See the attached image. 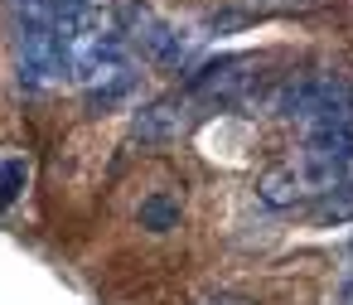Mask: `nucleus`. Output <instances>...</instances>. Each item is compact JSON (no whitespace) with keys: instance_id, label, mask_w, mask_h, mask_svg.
Masks as SVG:
<instances>
[{"instance_id":"obj_1","label":"nucleus","mask_w":353,"mask_h":305,"mask_svg":"<svg viewBox=\"0 0 353 305\" xmlns=\"http://www.w3.org/2000/svg\"><path fill=\"white\" fill-rule=\"evenodd\" d=\"M271 107L310 136V131H324V126L353 121V83L339 78V73L295 78V83H285V88L271 97Z\"/></svg>"},{"instance_id":"obj_2","label":"nucleus","mask_w":353,"mask_h":305,"mask_svg":"<svg viewBox=\"0 0 353 305\" xmlns=\"http://www.w3.org/2000/svg\"><path fill=\"white\" fill-rule=\"evenodd\" d=\"M63 54H68V73H73L88 92L131 73V63H126V39H121L117 30H107L102 20H92L78 39H68Z\"/></svg>"},{"instance_id":"obj_3","label":"nucleus","mask_w":353,"mask_h":305,"mask_svg":"<svg viewBox=\"0 0 353 305\" xmlns=\"http://www.w3.org/2000/svg\"><path fill=\"white\" fill-rule=\"evenodd\" d=\"M15 68H20V83L25 88H49L68 73V59H63V44L49 25V15L39 20H20V35H15Z\"/></svg>"},{"instance_id":"obj_4","label":"nucleus","mask_w":353,"mask_h":305,"mask_svg":"<svg viewBox=\"0 0 353 305\" xmlns=\"http://www.w3.org/2000/svg\"><path fill=\"white\" fill-rule=\"evenodd\" d=\"M256 83H261L256 59H247V54H223V59H213V63H203V68L194 73L189 92L203 97V102H247V97L256 92Z\"/></svg>"},{"instance_id":"obj_5","label":"nucleus","mask_w":353,"mask_h":305,"mask_svg":"<svg viewBox=\"0 0 353 305\" xmlns=\"http://www.w3.org/2000/svg\"><path fill=\"white\" fill-rule=\"evenodd\" d=\"M136 35H141V49H145L160 68H179V63H189V54H194V35L179 30V25H170V20H160V15H141V20H136Z\"/></svg>"},{"instance_id":"obj_6","label":"nucleus","mask_w":353,"mask_h":305,"mask_svg":"<svg viewBox=\"0 0 353 305\" xmlns=\"http://www.w3.org/2000/svg\"><path fill=\"white\" fill-rule=\"evenodd\" d=\"M179 97H155V102H145L141 112H136V121H131V136L141 141V146H170L174 136H179Z\"/></svg>"},{"instance_id":"obj_7","label":"nucleus","mask_w":353,"mask_h":305,"mask_svg":"<svg viewBox=\"0 0 353 305\" xmlns=\"http://www.w3.org/2000/svg\"><path fill=\"white\" fill-rule=\"evenodd\" d=\"M141 228H150V233H170V228H179V199H170V194H150V199H141Z\"/></svg>"},{"instance_id":"obj_8","label":"nucleus","mask_w":353,"mask_h":305,"mask_svg":"<svg viewBox=\"0 0 353 305\" xmlns=\"http://www.w3.org/2000/svg\"><path fill=\"white\" fill-rule=\"evenodd\" d=\"M30 184V160L25 155H6L0 160V208H10Z\"/></svg>"},{"instance_id":"obj_9","label":"nucleus","mask_w":353,"mask_h":305,"mask_svg":"<svg viewBox=\"0 0 353 305\" xmlns=\"http://www.w3.org/2000/svg\"><path fill=\"white\" fill-rule=\"evenodd\" d=\"M6 6H10L20 20H39V15H49V0H6Z\"/></svg>"},{"instance_id":"obj_10","label":"nucleus","mask_w":353,"mask_h":305,"mask_svg":"<svg viewBox=\"0 0 353 305\" xmlns=\"http://www.w3.org/2000/svg\"><path fill=\"white\" fill-rule=\"evenodd\" d=\"M194 305H252L247 295H232V291H218V295H203V300H194Z\"/></svg>"},{"instance_id":"obj_11","label":"nucleus","mask_w":353,"mask_h":305,"mask_svg":"<svg viewBox=\"0 0 353 305\" xmlns=\"http://www.w3.org/2000/svg\"><path fill=\"white\" fill-rule=\"evenodd\" d=\"M339 305H353V271H348L343 286H339Z\"/></svg>"}]
</instances>
